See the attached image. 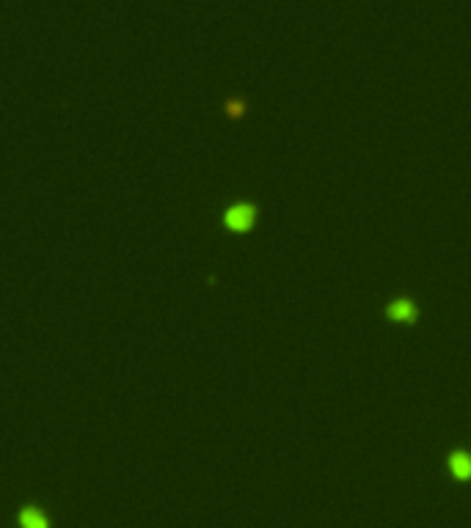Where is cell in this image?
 I'll use <instances>...</instances> for the list:
<instances>
[{"label":"cell","mask_w":471,"mask_h":528,"mask_svg":"<svg viewBox=\"0 0 471 528\" xmlns=\"http://www.w3.org/2000/svg\"><path fill=\"white\" fill-rule=\"evenodd\" d=\"M224 223L235 231H248V228L256 223V210L251 204H235L226 210L224 215Z\"/></svg>","instance_id":"obj_1"},{"label":"cell","mask_w":471,"mask_h":528,"mask_svg":"<svg viewBox=\"0 0 471 528\" xmlns=\"http://www.w3.org/2000/svg\"><path fill=\"white\" fill-rule=\"evenodd\" d=\"M386 314H389V319L392 322H411V319H416V314H419V308H416V303L413 300H394L389 308H386Z\"/></svg>","instance_id":"obj_2"},{"label":"cell","mask_w":471,"mask_h":528,"mask_svg":"<svg viewBox=\"0 0 471 528\" xmlns=\"http://www.w3.org/2000/svg\"><path fill=\"white\" fill-rule=\"evenodd\" d=\"M449 470L455 479H471V454L455 452L449 457Z\"/></svg>","instance_id":"obj_3"},{"label":"cell","mask_w":471,"mask_h":528,"mask_svg":"<svg viewBox=\"0 0 471 528\" xmlns=\"http://www.w3.org/2000/svg\"><path fill=\"white\" fill-rule=\"evenodd\" d=\"M19 523H25V526L31 528H44L47 526V518L42 512H36V509H22L19 512Z\"/></svg>","instance_id":"obj_4"},{"label":"cell","mask_w":471,"mask_h":528,"mask_svg":"<svg viewBox=\"0 0 471 528\" xmlns=\"http://www.w3.org/2000/svg\"><path fill=\"white\" fill-rule=\"evenodd\" d=\"M245 110H248V102H245V99H229V102L224 105V113H226L229 119H242Z\"/></svg>","instance_id":"obj_5"}]
</instances>
